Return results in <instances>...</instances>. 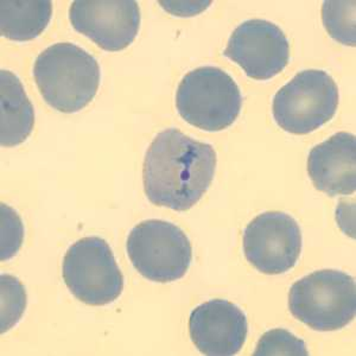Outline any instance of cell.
<instances>
[{"instance_id": "obj_3", "label": "cell", "mask_w": 356, "mask_h": 356, "mask_svg": "<svg viewBox=\"0 0 356 356\" xmlns=\"http://www.w3.org/2000/svg\"><path fill=\"white\" fill-rule=\"evenodd\" d=\"M289 309L314 330H340L355 317V280L337 270L314 272L292 285Z\"/></svg>"}, {"instance_id": "obj_18", "label": "cell", "mask_w": 356, "mask_h": 356, "mask_svg": "<svg viewBox=\"0 0 356 356\" xmlns=\"http://www.w3.org/2000/svg\"><path fill=\"white\" fill-rule=\"evenodd\" d=\"M24 228L19 216L10 207L1 204V260L10 259L21 247Z\"/></svg>"}, {"instance_id": "obj_13", "label": "cell", "mask_w": 356, "mask_h": 356, "mask_svg": "<svg viewBox=\"0 0 356 356\" xmlns=\"http://www.w3.org/2000/svg\"><path fill=\"white\" fill-rule=\"evenodd\" d=\"M35 125V110L21 80L8 70L0 72V143L5 147L19 145Z\"/></svg>"}, {"instance_id": "obj_11", "label": "cell", "mask_w": 356, "mask_h": 356, "mask_svg": "<svg viewBox=\"0 0 356 356\" xmlns=\"http://www.w3.org/2000/svg\"><path fill=\"white\" fill-rule=\"evenodd\" d=\"M248 324L235 304L211 300L191 312L189 332L196 348L204 355L232 356L243 349Z\"/></svg>"}, {"instance_id": "obj_6", "label": "cell", "mask_w": 356, "mask_h": 356, "mask_svg": "<svg viewBox=\"0 0 356 356\" xmlns=\"http://www.w3.org/2000/svg\"><path fill=\"white\" fill-rule=\"evenodd\" d=\"M126 250L134 268L146 280L157 283L181 280L193 259L186 233L163 220L138 223L129 234Z\"/></svg>"}, {"instance_id": "obj_12", "label": "cell", "mask_w": 356, "mask_h": 356, "mask_svg": "<svg viewBox=\"0 0 356 356\" xmlns=\"http://www.w3.org/2000/svg\"><path fill=\"white\" fill-rule=\"evenodd\" d=\"M308 172L316 189L329 196L355 193V136L340 132L316 145L309 154Z\"/></svg>"}, {"instance_id": "obj_1", "label": "cell", "mask_w": 356, "mask_h": 356, "mask_svg": "<svg viewBox=\"0 0 356 356\" xmlns=\"http://www.w3.org/2000/svg\"><path fill=\"white\" fill-rule=\"evenodd\" d=\"M215 169L216 152L213 146L169 129L157 134L146 151L144 191L156 206L188 211L206 194Z\"/></svg>"}, {"instance_id": "obj_14", "label": "cell", "mask_w": 356, "mask_h": 356, "mask_svg": "<svg viewBox=\"0 0 356 356\" xmlns=\"http://www.w3.org/2000/svg\"><path fill=\"white\" fill-rule=\"evenodd\" d=\"M51 15L49 0H1L0 33L13 41H30L44 31Z\"/></svg>"}, {"instance_id": "obj_17", "label": "cell", "mask_w": 356, "mask_h": 356, "mask_svg": "<svg viewBox=\"0 0 356 356\" xmlns=\"http://www.w3.org/2000/svg\"><path fill=\"white\" fill-rule=\"evenodd\" d=\"M254 355H309L307 344L284 329H275L264 334L255 348Z\"/></svg>"}, {"instance_id": "obj_5", "label": "cell", "mask_w": 356, "mask_h": 356, "mask_svg": "<svg viewBox=\"0 0 356 356\" xmlns=\"http://www.w3.org/2000/svg\"><path fill=\"white\" fill-rule=\"evenodd\" d=\"M339 102L340 93L334 79L323 70L309 69L275 93L272 111L284 131L308 134L332 120Z\"/></svg>"}, {"instance_id": "obj_15", "label": "cell", "mask_w": 356, "mask_h": 356, "mask_svg": "<svg viewBox=\"0 0 356 356\" xmlns=\"http://www.w3.org/2000/svg\"><path fill=\"white\" fill-rule=\"evenodd\" d=\"M322 18L334 40L350 47L355 45V1H325Z\"/></svg>"}, {"instance_id": "obj_16", "label": "cell", "mask_w": 356, "mask_h": 356, "mask_svg": "<svg viewBox=\"0 0 356 356\" xmlns=\"http://www.w3.org/2000/svg\"><path fill=\"white\" fill-rule=\"evenodd\" d=\"M24 286L13 275H1V332L19 321L25 309Z\"/></svg>"}, {"instance_id": "obj_2", "label": "cell", "mask_w": 356, "mask_h": 356, "mask_svg": "<svg viewBox=\"0 0 356 356\" xmlns=\"http://www.w3.org/2000/svg\"><path fill=\"white\" fill-rule=\"evenodd\" d=\"M33 77L50 107L75 113L97 95L102 72L95 57L83 49L73 43H56L38 55Z\"/></svg>"}, {"instance_id": "obj_4", "label": "cell", "mask_w": 356, "mask_h": 356, "mask_svg": "<svg viewBox=\"0 0 356 356\" xmlns=\"http://www.w3.org/2000/svg\"><path fill=\"white\" fill-rule=\"evenodd\" d=\"M176 107L191 125L208 132L233 125L243 107V95L233 77L216 67H200L178 86Z\"/></svg>"}, {"instance_id": "obj_9", "label": "cell", "mask_w": 356, "mask_h": 356, "mask_svg": "<svg viewBox=\"0 0 356 356\" xmlns=\"http://www.w3.org/2000/svg\"><path fill=\"white\" fill-rule=\"evenodd\" d=\"M223 55L252 79L268 80L288 65L290 45L280 26L264 19H250L232 33Z\"/></svg>"}, {"instance_id": "obj_8", "label": "cell", "mask_w": 356, "mask_h": 356, "mask_svg": "<svg viewBox=\"0 0 356 356\" xmlns=\"http://www.w3.org/2000/svg\"><path fill=\"white\" fill-rule=\"evenodd\" d=\"M302 243L298 223L283 211L258 215L243 233L247 261L265 275H282L291 270L300 259Z\"/></svg>"}, {"instance_id": "obj_7", "label": "cell", "mask_w": 356, "mask_h": 356, "mask_svg": "<svg viewBox=\"0 0 356 356\" xmlns=\"http://www.w3.org/2000/svg\"><path fill=\"white\" fill-rule=\"evenodd\" d=\"M62 275L69 291L88 305L112 303L124 289V277L112 248L97 236L83 238L69 247Z\"/></svg>"}, {"instance_id": "obj_10", "label": "cell", "mask_w": 356, "mask_h": 356, "mask_svg": "<svg viewBox=\"0 0 356 356\" xmlns=\"http://www.w3.org/2000/svg\"><path fill=\"white\" fill-rule=\"evenodd\" d=\"M69 19L100 48L120 51L137 37L140 10L134 0H77L69 8Z\"/></svg>"}]
</instances>
